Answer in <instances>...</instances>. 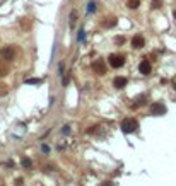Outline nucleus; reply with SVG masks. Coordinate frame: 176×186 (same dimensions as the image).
Wrapping results in <instances>:
<instances>
[{"instance_id": "2", "label": "nucleus", "mask_w": 176, "mask_h": 186, "mask_svg": "<svg viewBox=\"0 0 176 186\" xmlns=\"http://www.w3.org/2000/svg\"><path fill=\"white\" fill-rule=\"evenodd\" d=\"M108 62H110V65H111L113 69H120V67L125 65V56L118 55V53H111L108 56Z\"/></svg>"}, {"instance_id": "1", "label": "nucleus", "mask_w": 176, "mask_h": 186, "mask_svg": "<svg viewBox=\"0 0 176 186\" xmlns=\"http://www.w3.org/2000/svg\"><path fill=\"white\" fill-rule=\"evenodd\" d=\"M137 128H139V121L134 120V118H125L122 121V132L123 133H134V132H137Z\"/></svg>"}, {"instance_id": "6", "label": "nucleus", "mask_w": 176, "mask_h": 186, "mask_svg": "<svg viewBox=\"0 0 176 186\" xmlns=\"http://www.w3.org/2000/svg\"><path fill=\"white\" fill-rule=\"evenodd\" d=\"M150 70H152L150 63L147 62V58H144L142 62H140V65H139V72H140L142 75H149V74H150Z\"/></svg>"}, {"instance_id": "10", "label": "nucleus", "mask_w": 176, "mask_h": 186, "mask_svg": "<svg viewBox=\"0 0 176 186\" xmlns=\"http://www.w3.org/2000/svg\"><path fill=\"white\" fill-rule=\"evenodd\" d=\"M75 19H77V11H72V12H70V21H69L70 27L75 26Z\"/></svg>"}, {"instance_id": "17", "label": "nucleus", "mask_w": 176, "mask_h": 186, "mask_svg": "<svg viewBox=\"0 0 176 186\" xmlns=\"http://www.w3.org/2000/svg\"><path fill=\"white\" fill-rule=\"evenodd\" d=\"M173 84H174V89H176V80H174V82H173Z\"/></svg>"}, {"instance_id": "18", "label": "nucleus", "mask_w": 176, "mask_h": 186, "mask_svg": "<svg viewBox=\"0 0 176 186\" xmlns=\"http://www.w3.org/2000/svg\"><path fill=\"white\" fill-rule=\"evenodd\" d=\"M174 19H176V11H174Z\"/></svg>"}, {"instance_id": "14", "label": "nucleus", "mask_w": 176, "mask_h": 186, "mask_svg": "<svg viewBox=\"0 0 176 186\" xmlns=\"http://www.w3.org/2000/svg\"><path fill=\"white\" fill-rule=\"evenodd\" d=\"M96 11V4H94V2H89V4H87V12H94Z\"/></svg>"}, {"instance_id": "8", "label": "nucleus", "mask_w": 176, "mask_h": 186, "mask_svg": "<svg viewBox=\"0 0 176 186\" xmlns=\"http://www.w3.org/2000/svg\"><path fill=\"white\" fill-rule=\"evenodd\" d=\"M127 7H128V9H139V7H140V0H127Z\"/></svg>"}, {"instance_id": "7", "label": "nucleus", "mask_w": 176, "mask_h": 186, "mask_svg": "<svg viewBox=\"0 0 176 186\" xmlns=\"http://www.w3.org/2000/svg\"><path fill=\"white\" fill-rule=\"evenodd\" d=\"M127 84H128V80L125 79V77H116V79L113 80V85H115L116 89H123Z\"/></svg>"}, {"instance_id": "12", "label": "nucleus", "mask_w": 176, "mask_h": 186, "mask_svg": "<svg viewBox=\"0 0 176 186\" xmlns=\"http://www.w3.org/2000/svg\"><path fill=\"white\" fill-rule=\"evenodd\" d=\"M26 84H31V85H36V84H41V79H27Z\"/></svg>"}, {"instance_id": "5", "label": "nucleus", "mask_w": 176, "mask_h": 186, "mask_svg": "<svg viewBox=\"0 0 176 186\" xmlns=\"http://www.w3.org/2000/svg\"><path fill=\"white\" fill-rule=\"evenodd\" d=\"M132 46H134L135 50H140V48H144L145 46V39L142 34H137V36L132 38Z\"/></svg>"}, {"instance_id": "15", "label": "nucleus", "mask_w": 176, "mask_h": 186, "mask_svg": "<svg viewBox=\"0 0 176 186\" xmlns=\"http://www.w3.org/2000/svg\"><path fill=\"white\" fill-rule=\"evenodd\" d=\"M41 149H43V152H45V154H48V152H50V147H48V145H43Z\"/></svg>"}, {"instance_id": "11", "label": "nucleus", "mask_w": 176, "mask_h": 186, "mask_svg": "<svg viewBox=\"0 0 176 186\" xmlns=\"http://www.w3.org/2000/svg\"><path fill=\"white\" fill-rule=\"evenodd\" d=\"M21 164H22V167H31L32 166V162H31V159H27V157H22V160H21Z\"/></svg>"}, {"instance_id": "3", "label": "nucleus", "mask_w": 176, "mask_h": 186, "mask_svg": "<svg viewBox=\"0 0 176 186\" xmlns=\"http://www.w3.org/2000/svg\"><path fill=\"white\" fill-rule=\"evenodd\" d=\"M149 113L152 116H161V114H166V106L161 104V102H152L149 106Z\"/></svg>"}, {"instance_id": "16", "label": "nucleus", "mask_w": 176, "mask_h": 186, "mask_svg": "<svg viewBox=\"0 0 176 186\" xmlns=\"http://www.w3.org/2000/svg\"><path fill=\"white\" fill-rule=\"evenodd\" d=\"M101 186H113V183H110V181H106V183H103Z\"/></svg>"}, {"instance_id": "4", "label": "nucleus", "mask_w": 176, "mask_h": 186, "mask_svg": "<svg viewBox=\"0 0 176 186\" xmlns=\"http://www.w3.org/2000/svg\"><path fill=\"white\" fill-rule=\"evenodd\" d=\"M92 70H94L97 75H104L106 74V65H104L103 60H96V62L92 63Z\"/></svg>"}, {"instance_id": "9", "label": "nucleus", "mask_w": 176, "mask_h": 186, "mask_svg": "<svg viewBox=\"0 0 176 186\" xmlns=\"http://www.w3.org/2000/svg\"><path fill=\"white\" fill-rule=\"evenodd\" d=\"M2 55H4V58H5V60H12V58H14V51H12L11 48H5L4 51H2Z\"/></svg>"}, {"instance_id": "13", "label": "nucleus", "mask_w": 176, "mask_h": 186, "mask_svg": "<svg viewBox=\"0 0 176 186\" xmlns=\"http://www.w3.org/2000/svg\"><path fill=\"white\" fill-rule=\"evenodd\" d=\"M162 5V0H152V9H159Z\"/></svg>"}]
</instances>
